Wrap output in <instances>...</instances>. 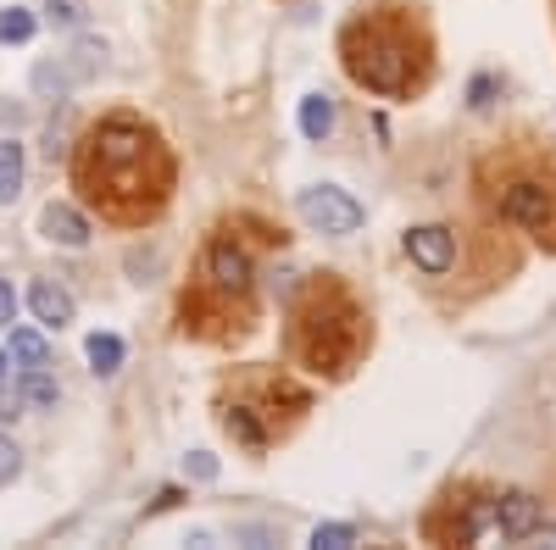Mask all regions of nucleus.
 Returning a JSON list of instances; mask_svg holds the SVG:
<instances>
[{"mask_svg":"<svg viewBox=\"0 0 556 550\" xmlns=\"http://www.w3.org/2000/svg\"><path fill=\"white\" fill-rule=\"evenodd\" d=\"M78 178L112 217H146L167 195V156L156 145V133L134 117H112L89 133V145L78 156Z\"/></svg>","mask_w":556,"mask_h":550,"instance_id":"f257e3e1","label":"nucleus"},{"mask_svg":"<svg viewBox=\"0 0 556 550\" xmlns=\"http://www.w3.org/2000/svg\"><path fill=\"white\" fill-rule=\"evenodd\" d=\"M345 67L374 95H406L417 84V67H424V51H417V34L401 17L367 12L345 28Z\"/></svg>","mask_w":556,"mask_h":550,"instance_id":"f03ea898","label":"nucleus"},{"mask_svg":"<svg viewBox=\"0 0 556 550\" xmlns=\"http://www.w3.org/2000/svg\"><path fill=\"white\" fill-rule=\"evenodd\" d=\"M356 345H362V329H356V311L345 300H334V311L317 306L306 317V361L317 367V373H345Z\"/></svg>","mask_w":556,"mask_h":550,"instance_id":"7ed1b4c3","label":"nucleus"},{"mask_svg":"<svg viewBox=\"0 0 556 550\" xmlns=\"http://www.w3.org/2000/svg\"><path fill=\"white\" fill-rule=\"evenodd\" d=\"M295 212H301V222L312 228V234H329V240H345L367 222L362 201L351 190H340V183H306V190L295 195Z\"/></svg>","mask_w":556,"mask_h":550,"instance_id":"20e7f679","label":"nucleus"},{"mask_svg":"<svg viewBox=\"0 0 556 550\" xmlns=\"http://www.w3.org/2000/svg\"><path fill=\"white\" fill-rule=\"evenodd\" d=\"M495 212H501V222H518V228H534V234H545L551 217H556V195L545 190L540 178H513V183L501 190Z\"/></svg>","mask_w":556,"mask_h":550,"instance_id":"39448f33","label":"nucleus"},{"mask_svg":"<svg viewBox=\"0 0 556 550\" xmlns=\"http://www.w3.org/2000/svg\"><path fill=\"white\" fill-rule=\"evenodd\" d=\"M206 279L223 290V295H245L251 290V256L235 245V240H212L206 245Z\"/></svg>","mask_w":556,"mask_h":550,"instance_id":"423d86ee","label":"nucleus"},{"mask_svg":"<svg viewBox=\"0 0 556 550\" xmlns=\"http://www.w3.org/2000/svg\"><path fill=\"white\" fill-rule=\"evenodd\" d=\"M406 256L440 279V272L456 267V234H451V228H440V222H424V228H412V234H406Z\"/></svg>","mask_w":556,"mask_h":550,"instance_id":"0eeeda50","label":"nucleus"},{"mask_svg":"<svg viewBox=\"0 0 556 550\" xmlns=\"http://www.w3.org/2000/svg\"><path fill=\"white\" fill-rule=\"evenodd\" d=\"M39 234L51 245H62V251H84L89 245V217L78 206H67V201H51L39 212Z\"/></svg>","mask_w":556,"mask_h":550,"instance_id":"6e6552de","label":"nucleus"},{"mask_svg":"<svg viewBox=\"0 0 556 550\" xmlns=\"http://www.w3.org/2000/svg\"><path fill=\"white\" fill-rule=\"evenodd\" d=\"M495 528H501L506 539H529V534L540 528V500H534L529 489L501 495V500H495Z\"/></svg>","mask_w":556,"mask_h":550,"instance_id":"1a4fd4ad","label":"nucleus"},{"mask_svg":"<svg viewBox=\"0 0 556 550\" xmlns=\"http://www.w3.org/2000/svg\"><path fill=\"white\" fill-rule=\"evenodd\" d=\"M28 306H34V317L45 329H67L73 317H78V306H73V295L62 290V284H51V279H39L34 290H28Z\"/></svg>","mask_w":556,"mask_h":550,"instance_id":"9d476101","label":"nucleus"},{"mask_svg":"<svg viewBox=\"0 0 556 550\" xmlns=\"http://www.w3.org/2000/svg\"><path fill=\"white\" fill-rule=\"evenodd\" d=\"M23 195V145L0 133V206H12Z\"/></svg>","mask_w":556,"mask_h":550,"instance_id":"9b49d317","label":"nucleus"},{"mask_svg":"<svg viewBox=\"0 0 556 550\" xmlns=\"http://www.w3.org/2000/svg\"><path fill=\"white\" fill-rule=\"evenodd\" d=\"M334 123H340V112H334L329 95H306L301 101V133H306V140H329Z\"/></svg>","mask_w":556,"mask_h":550,"instance_id":"f8f14e48","label":"nucleus"},{"mask_svg":"<svg viewBox=\"0 0 556 550\" xmlns=\"http://www.w3.org/2000/svg\"><path fill=\"white\" fill-rule=\"evenodd\" d=\"M17 395L28 400V406H39V411H51L56 400H62V389H56V379L45 373V367H23V379H17Z\"/></svg>","mask_w":556,"mask_h":550,"instance_id":"ddd939ff","label":"nucleus"},{"mask_svg":"<svg viewBox=\"0 0 556 550\" xmlns=\"http://www.w3.org/2000/svg\"><path fill=\"white\" fill-rule=\"evenodd\" d=\"M84 356H89V367H96L101 379H112L117 367H123V356H128V350H123V340H117V334H89V340H84Z\"/></svg>","mask_w":556,"mask_h":550,"instance_id":"4468645a","label":"nucleus"},{"mask_svg":"<svg viewBox=\"0 0 556 550\" xmlns=\"http://www.w3.org/2000/svg\"><path fill=\"white\" fill-rule=\"evenodd\" d=\"M12 367H51V345L39 329H12Z\"/></svg>","mask_w":556,"mask_h":550,"instance_id":"2eb2a0df","label":"nucleus"},{"mask_svg":"<svg viewBox=\"0 0 556 550\" xmlns=\"http://www.w3.org/2000/svg\"><path fill=\"white\" fill-rule=\"evenodd\" d=\"M39 28V17L28 7H0V44H28Z\"/></svg>","mask_w":556,"mask_h":550,"instance_id":"dca6fc26","label":"nucleus"},{"mask_svg":"<svg viewBox=\"0 0 556 550\" xmlns=\"http://www.w3.org/2000/svg\"><path fill=\"white\" fill-rule=\"evenodd\" d=\"M312 545H317V550H351V545H356V528H351V523H317V528H312Z\"/></svg>","mask_w":556,"mask_h":550,"instance_id":"f3484780","label":"nucleus"},{"mask_svg":"<svg viewBox=\"0 0 556 550\" xmlns=\"http://www.w3.org/2000/svg\"><path fill=\"white\" fill-rule=\"evenodd\" d=\"M17 473H23V450L12 434H0V484H12Z\"/></svg>","mask_w":556,"mask_h":550,"instance_id":"a211bd4d","label":"nucleus"},{"mask_svg":"<svg viewBox=\"0 0 556 550\" xmlns=\"http://www.w3.org/2000/svg\"><path fill=\"white\" fill-rule=\"evenodd\" d=\"M45 23L51 28H84V12L73 7V0H51V7H45Z\"/></svg>","mask_w":556,"mask_h":550,"instance_id":"6ab92c4d","label":"nucleus"},{"mask_svg":"<svg viewBox=\"0 0 556 550\" xmlns=\"http://www.w3.org/2000/svg\"><path fill=\"white\" fill-rule=\"evenodd\" d=\"M184 473L201 478V484H212V478H217V456H212V450H190V456H184Z\"/></svg>","mask_w":556,"mask_h":550,"instance_id":"aec40b11","label":"nucleus"},{"mask_svg":"<svg viewBox=\"0 0 556 550\" xmlns=\"http://www.w3.org/2000/svg\"><path fill=\"white\" fill-rule=\"evenodd\" d=\"M228 429H235L245 445H262V429H256V418H251L245 406H235V411H228Z\"/></svg>","mask_w":556,"mask_h":550,"instance_id":"412c9836","label":"nucleus"},{"mask_svg":"<svg viewBox=\"0 0 556 550\" xmlns=\"http://www.w3.org/2000/svg\"><path fill=\"white\" fill-rule=\"evenodd\" d=\"M12 323H17V290L0 279V329H12Z\"/></svg>","mask_w":556,"mask_h":550,"instance_id":"4be33fe9","label":"nucleus"},{"mask_svg":"<svg viewBox=\"0 0 556 550\" xmlns=\"http://www.w3.org/2000/svg\"><path fill=\"white\" fill-rule=\"evenodd\" d=\"M490 89H495V78H473V89H468V95H473V106H479V112L490 106Z\"/></svg>","mask_w":556,"mask_h":550,"instance_id":"5701e85b","label":"nucleus"},{"mask_svg":"<svg viewBox=\"0 0 556 550\" xmlns=\"http://www.w3.org/2000/svg\"><path fill=\"white\" fill-rule=\"evenodd\" d=\"M7 367H12V356H7V350H0V379H7Z\"/></svg>","mask_w":556,"mask_h":550,"instance_id":"b1692460","label":"nucleus"}]
</instances>
